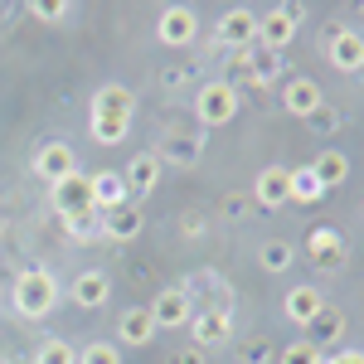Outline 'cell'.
<instances>
[{
  "instance_id": "cell-30",
  "label": "cell",
  "mask_w": 364,
  "mask_h": 364,
  "mask_svg": "<svg viewBox=\"0 0 364 364\" xmlns=\"http://www.w3.org/2000/svg\"><path fill=\"white\" fill-rule=\"evenodd\" d=\"M29 15H34V20H49V25H58V20L68 15V5H58V0H39V5H29Z\"/></svg>"
},
{
  "instance_id": "cell-26",
  "label": "cell",
  "mask_w": 364,
  "mask_h": 364,
  "mask_svg": "<svg viewBox=\"0 0 364 364\" xmlns=\"http://www.w3.org/2000/svg\"><path fill=\"white\" fill-rule=\"evenodd\" d=\"M29 364H78V350L63 336H49V340H39V350H34Z\"/></svg>"
},
{
  "instance_id": "cell-34",
  "label": "cell",
  "mask_w": 364,
  "mask_h": 364,
  "mask_svg": "<svg viewBox=\"0 0 364 364\" xmlns=\"http://www.w3.org/2000/svg\"><path fill=\"white\" fill-rule=\"evenodd\" d=\"M170 364H209V360H204V350H199V345H190V350H180Z\"/></svg>"
},
{
  "instance_id": "cell-27",
  "label": "cell",
  "mask_w": 364,
  "mask_h": 364,
  "mask_svg": "<svg viewBox=\"0 0 364 364\" xmlns=\"http://www.w3.org/2000/svg\"><path fill=\"white\" fill-rule=\"evenodd\" d=\"M321 195H326V190H321V180L311 175V166L306 170H291V199H296V204H316Z\"/></svg>"
},
{
  "instance_id": "cell-2",
  "label": "cell",
  "mask_w": 364,
  "mask_h": 364,
  "mask_svg": "<svg viewBox=\"0 0 364 364\" xmlns=\"http://www.w3.org/2000/svg\"><path fill=\"white\" fill-rule=\"evenodd\" d=\"M58 296H63V287H58V277L49 267H25L10 282V306H15L20 321H44L58 306Z\"/></svg>"
},
{
  "instance_id": "cell-12",
  "label": "cell",
  "mask_w": 364,
  "mask_h": 364,
  "mask_svg": "<svg viewBox=\"0 0 364 364\" xmlns=\"http://www.w3.org/2000/svg\"><path fill=\"white\" fill-rule=\"evenodd\" d=\"M326 306H331V301H326V296H321V287H311V282H296V287L282 296L287 321H291V326H301V331H306V326H311V321H316Z\"/></svg>"
},
{
  "instance_id": "cell-18",
  "label": "cell",
  "mask_w": 364,
  "mask_h": 364,
  "mask_svg": "<svg viewBox=\"0 0 364 364\" xmlns=\"http://www.w3.org/2000/svg\"><path fill=\"white\" fill-rule=\"evenodd\" d=\"M282 107L291 117H311L326 107V97H321V83L316 78H291V83L282 87Z\"/></svg>"
},
{
  "instance_id": "cell-35",
  "label": "cell",
  "mask_w": 364,
  "mask_h": 364,
  "mask_svg": "<svg viewBox=\"0 0 364 364\" xmlns=\"http://www.w3.org/2000/svg\"><path fill=\"white\" fill-rule=\"evenodd\" d=\"M267 355H272V350H267V345L257 340V345H252V350H248V364H262V360H267Z\"/></svg>"
},
{
  "instance_id": "cell-10",
  "label": "cell",
  "mask_w": 364,
  "mask_h": 364,
  "mask_svg": "<svg viewBox=\"0 0 364 364\" xmlns=\"http://www.w3.org/2000/svg\"><path fill=\"white\" fill-rule=\"evenodd\" d=\"M34 175H39L44 185H58V180L78 175V156H73V146H68V141H44V146L34 151Z\"/></svg>"
},
{
  "instance_id": "cell-6",
  "label": "cell",
  "mask_w": 364,
  "mask_h": 364,
  "mask_svg": "<svg viewBox=\"0 0 364 364\" xmlns=\"http://www.w3.org/2000/svg\"><path fill=\"white\" fill-rule=\"evenodd\" d=\"M49 204H54V214H63V224L68 219H83V214H97L92 209V185H87V175H68V180H58L49 185Z\"/></svg>"
},
{
  "instance_id": "cell-29",
  "label": "cell",
  "mask_w": 364,
  "mask_h": 364,
  "mask_svg": "<svg viewBox=\"0 0 364 364\" xmlns=\"http://www.w3.org/2000/svg\"><path fill=\"white\" fill-rule=\"evenodd\" d=\"M321 360H326V355H321L311 340H291V345L277 355V364H321Z\"/></svg>"
},
{
  "instance_id": "cell-5",
  "label": "cell",
  "mask_w": 364,
  "mask_h": 364,
  "mask_svg": "<svg viewBox=\"0 0 364 364\" xmlns=\"http://www.w3.org/2000/svg\"><path fill=\"white\" fill-rule=\"evenodd\" d=\"M156 39H161L166 49H190L199 39V15L190 5H166V10L156 15Z\"/></svg>"
},
{
  "instance_id": "cell-19",
  "label": "cell",
  "mask_w": 364,
  "mask_h": 364,
  "mask_svg": "<svg viewBox=\"0 0 364 364\" xmlns=\"http://www.w3.org/2000/svg\"><path fill=\"white\" fill-rule=\"evenodd\" d=\"M117 340L132 345V350H146V345L156 340V321H151V311H146V306L122 311V316H117Z\"/></svg>"
},
{
  "instance_id": "cell-15",
  "label": "cell",
  "mask_w": 364,
  "mask_h": 364,
  "mask_svg": "<svg viewBox=\"0 0 364 364\" xmlns=\"http://www.w3.org/2000/svg\"><path fill=\"white\" fill-rule=\"evenodd\" d=\"M87 185H92V209H97V214L132 204V190H127L122 170H97V175H87Z\"/></svg>"
},
{
  "instance_id": "cell-21",
  "label": "cell",
  "mask_w": 364,
  "mask_h": 364,
  "mask_svg": "<svg viewBox=\"0 0 364 364\" xmlns=\"http://www.w3.org/2000/svg\"><path fill=\"white\" fill-rule=\"evenodd\" d=\"M311 175L321 180V190H336V185H345V180H350V156H345V151H336V146H326V151L311 161Z\"/></svg>"
},
{
  "instance_id": "cell-32",
  "label": "cell",
  "mask_w": 364,
  "mask_h": 364,
  "mask_svg": "<svg viewBox=\"0 0 364 364\" xmlns=\"http://www.w3.org/2000/svg\"><path fill=\"white\" fill-rule=\"evenodd\" d=\"M321 364H364V350H336V355H326Z\"/></svg>"
},
{
  "instance_id": "cell-33",
  "label": "cell",
  "mask_w": 364,
  "mask_h": 364,
  "mask_svg": "<svg viewBox=\"0 0 364 364\" xmlns=\"http://www.w3.org/2000/svg\"><path fill=\"white\" fill-rule=\"evenodd\" d=\"M224 214H228V219H243V214H248V199H243V195H228L224 199Z\"/></svg>"
},
{
  "instance_id": "cell-20",
  "label": "cell",
  "mask_w": 364,
  "mask_h": 364,
  "mask_svg": "<svg viewBox=\"0 0 364 364\" xmlns=\"http://www.w3.org/2000/svg\"><path fill=\"white\" fill-rule=\"evenodd\" d=\"M156 156H161V166H180V170H190V166H199V156H204V141H199V136H180V132H170L166 146H161Z\"/></svg>"
},
{
  "instance_id": "cell-13",
  "label": "cell",
  "mask_w": 364,
  "mask_h": 364,
  "mask_svg": "<svg viewBox=\"0 0 364 364\" xmlns=\"http://www.w3.org/2000/svg\"><path fill=\"white\" fill-rule=\"evenodd\" d=\"M141 228H146L141 204H122V209L97 214V233H102V238H112V243H132V238H141Z\"/></svg>"
},
{
  "instance_id": "cell-9",
  "label": "cell",
  "mask_w": 364,
  "mask_h": 364,
  "mask_svg": "<svg viewBox=\"0 0 364 364\" xmlns=\"http://www.w3.org/2000/svg\"><path fill=\"white\" fill-rule=\"evenodd\" d=\"M219 44L224 49H252L257 44V10H248V5H228L224 15H219Z\"/></svg>"
},
{
  "instance_id": "cell-4",
  "label": "cell",
  "mask_w": 364,
  "mask_h": 364,
  "mask_svg": "<svg viewBox=\"0 0 364 364\" xmlns=\"http://www.w3.org/2000/svg\"><path fill=\"white\" fill-rule=\"evenodd\" d=\"M195 117H199V127H228L238 117V87L233 83H204L195 92Z\"/></svg>"
},
{
  "instance_id": "cell-8",
  "label": "cell",
  "mask_w": 364,
  "mask_h": 364,
  "mask_svg": "<svg viewBox=\"0 0 364 364\" xmlns=\"http://www.w3.org/2000/svg\"><path fill=\"white\" fill-rule=\"evenodd\" d=\"M146 311H151L156 331H180V326H190L195 301H190V291H185V287H166V291H156V301H151Z\"/></svg>"
},
{
  "instance_id": "cell-24",
  "label": "cell",
  "mask_w": 364,
  "mask_h": 364,
  "mask_svg": "<svg viewBox=\"0 0 364 364\" xmlns=\"http://www.w3.org/2000/svg\"><path fill=\"white\" fill-rule=\"evenodd\" d=\"M291 262H296V248H291L287 238H267V243L257 248V267H262V272H287Z\"/></svg>"
},
{
  "instance_id": "cell-14",
  "label": "cell",
  "mask_w": 364,
  "mask_h": 364,
  "mask_svg": "<svg viewBox=\"0 0 364 364\" xmlns=\"http://www.w3.org/2000/svg\"><path fill=\"white\" fill-rule=\"evenodd\" d=\"M107 296H112V282H107V272H97V267H83V272L73 277V287H68V301L83 306V311L107 306Z\"/></svg>"
},
{
  "instance_id": "cell-22",
  "label": "cell",
  "mask_w": 364,
  "mask_h": 364,
  "mask_svg": "<svg viewBox=\"0 0 364 364\" xmlns=\"http://www.w3.org/2000/svg\"><path fill=\"white\" fill-rule=\"evenodd\" d=\"M306 252H311L316 267H340V257H345V238H340L336 228H316L311 243H306Z\"/></svg>"
},
{
  "instance_id": "cell-28",
  "label": "cell",
  "mask_w": 364,
  "mask_h": 364,
  "mask_svg": "<svg viewBox=\"0 0 364 364\" xmlns=\"http://www.w3.org/2000/svg\"><path fill=\"white\" fill-rule=\"evenodd\" d=\"M78 364H122V350L112 340H92V345L78 350Z\"/></svg>"
},
{
  "instance_id": "cell-11",
  "label": "cell",
  "mask_w": 364,
  "mask_h": 364,
  "mask_svg": "<svg viewBox=\"0 0 364 364\" xmlns=\"http://www.w3.org/2000/svg\"><path fill=\"white\" fill-rule=\"evenodd\" d=\"M252 204L257 209H287L291 204V170L287 166H267V170H257V185H252Z\"/></svg>"
},
{
  "instance_id": "cell-31",
  "label": "cell",
  "mask_w": 364,
  "mask_h": 364,
  "mask_svg": "<svg viewBox=\"0 0 364 364\" xmlns=\"http://www.w3.org/2000/svg\"><path fill=\"white\" fill-rule=\"evenodd\" d=\"M306 122L316 127V132H336V112H331V107H321V112H311Z\"/></svg>"
},
{
  "instance_id": "cell-7",
  "label": "cell",
  "mask_w": 364,
  "mask_h": 364,
  "mask_svg": "<svg viewBox=\"0 0 364 364\" xmlns=\"http://www.w3.org/2000/svg\"><path fill=\"white\" fill-rule=\"evenodd\" d=\"M326 58L336 73H360L364 68V29H350V25H336L331 39H326Z\"/></svg>"
},
{
  "instance_id": "cell-16",
  "label": "cell",
  "mask_w": 364,
  "mask_h": 364,
  "mask_svg": "<svg viewBox=\"0 0 364 364\" xmlns=\"http://www.w3.org/2000/svg\"><path fill=\"white\" fill-rule=\"evenodd\" d=\"M122 180H127L132 199H146L156 185H161V156H156V151H141V156H132V161H127V170H122Z\"/></svg>"
},
{
  "instance_id": "cell-17",
  "label": "cell",
  "mask_w": 364,
  "mask_h": 364,
  "mask_svg": "<svg viewBox=\"0 0 364 364\" xmlns=\"http://www.w3.org/2000/svg\"><path fill=\"white\" fill-rule=\"evenodd\" d=\"M190 336H195L199 350H214V345H224L228 336H233V321H228V311H195L190 316Z\"/></svg>"
},
{
  "instance_id": "cell-25",
  "label": "cell",
  "mask_w": 364,
  "mask_h": 364,
  "mask_svg": "<svg viewBox=\"0 0 364 364\" xmlns=\"http://www.w3.org/2000/svg\"><path fill=\"white\" fill-rule=\"evenodd\" d=\"M277 73H282V54L252 44V49H248V78H252V83H272Z\"/></svg>"
},
{
  "instance_id": "cell-23",
  "label": "cell",
  "mask_w": 364,
  "mask_h": 364,
  "mask_svg": "<svg viewBox=\"0 0 364 364\" xmlns=\"http://www.w3.org/2000/svg\"><path fill=\"white\" fill-rule=\"evenodd\" d=\"M340 336H345V311H340V306H326V311H321V316L306 326V340L316 345V350H321V345H336Z\"/></svg>"
},
{
  "instance_id": "cell-1",
  "label": "cell",
  "mask_w": 364,
  "mask_h": 364,
  "mask_svg": "<svg viewBox=\"0 0 364 364\" xmlns=\"http://www.w3.org/2000/svg\"><path fill=\"white\" fill-rule=\"evenodd\" d=\"M132 122H136V92L127 83H102L92 92V141L102 146H122L132 136Z\"/></svg>"
},
{
  "instance_id": "cell-3",
  "label": "cell",
  "mask_w": 364,
  "mask_h": 364,
  "mask_svg": "<svg viewBox=\"0 0 364 364\" xmlns=\"http://www.w3.org/2000/svg\"><path fill=\"white\" fill-rule=\"evenodd\" d=\"M301 20H306L301 5H272V10H262V15H257V49H272V54L291 49Z\"/></svg>"
}]
</instances>
